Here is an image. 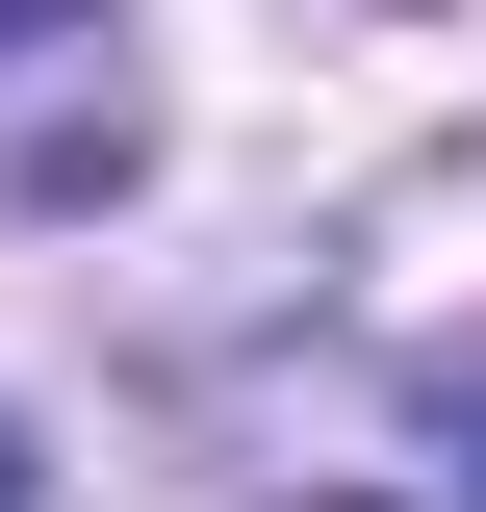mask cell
<instances>
[{
	"label": "cell",
	"instance_id": "6da1fadb",
	"mask_svg": "<svg viewBox=\"0 0 486 512\" xmlns=\"http://www.w3.org/2000/svg\"><path fill=\"white\" fill-rule=\"evenodd\" d=\"M154 154L128 103V0H0V205H103Z\"/></svg>",
	"mask_w": 486,
	"mask_h": 512
},
{
	"label": "cell",
	"instance_id": "3957f363",
	"mask_svg": "<svg viewBox=\"0 0 486 512\" xmlns=\"http://www.w3.org/2000/svg\"><path fill=\"white\" fill-rule=\"evenodd\" d=\"M0 512H52V461H26V410H0Z\"/></svg>",
	"mask_w": 486,
	"mask_h": 512
},
{
	"label": "cell",
	"instance_id": "7a4b0ae2",
	"mask_svg": "<svg viewBox=\"0 0 486 512\" xmlns=\"http://www.w3.org/2000/svg\"><path fill=\"white\" fill-rule=\"evenodd\" d=\"M435 461H461V487H435V512H486V384H461V410H435Z\"/></svg>",
	"mask_w": 486,
	"mask_h": 512
}]
</instances>
